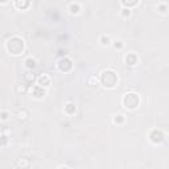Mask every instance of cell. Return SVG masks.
I'll use <instances>...</instances> for the list:
<instances>
[{
	"label": "cell",
	"mask_w": 169,
	"mask_h": 169,
	"mask_svg": "<svg viewBox=\"0 0 169 169\" xmlns=\"http://www.w3.org/2000/svg\"><path fill=\"white\" fill-rule=\"evenodd\" d=\"M5 48L11 54L19 56L24 50V41H23V38L17 37V36H13V37H11L5 42Z\"/></svg>",
	"instance_id": "6da1fadb"
},
{
	"label": "cell",
	"mask_w": 169,
	"mask_h": 169,
	"mask_svg": "<svg viewBox=\"0 0 169 169\" xmlns=\"http://www.w3.org/2000/svg\"><path fill=\"white\" fill-rule=\"evenodd\" d=\"M118 81H119L118 75H116V73L112 71V70L103 71L102 77H100V82H102V84L104 87H108V88L115 87L116 84H118Z\"/></svg>",
	"instance_id": "7a4b0ae2"
},
{
	"label": "cell",
	"mask_w": 169,
	"mask_h": 169,
	"mask_svg": "<svg viewBox=\"0 0 169 169\" xmlns=\"http://www.w3.org/2000/svg\"><path fill=\"white\" fill-rule=\"evenodd\" d=\"M123 103H124V107L128 108V110H135L140 103V98L135 92H128V94H126V96H124Z\"/></svg>",
	"instance_id": "3957f363"
},
{
	"label": "cell",
	"mask_w": 169,
	"mask_h": 169,
	"mask_svg": "<svg viewBox=\"0 0 169 169\" xmlns=\"http://www.w3.org/2000/svg\"><path fill=\"white\" fill-rule=\"evenodd\" d=\"M71 66H73V63H71V61L67 57H63L62 59H59V62H58V67L61 71H69L71 69Z\"/></svg>",
	"instance_id": "277c9868"
},
{
	"label": "cell",
	"mask_w": 169,
	"mask_h": 169,
	"mask_svg": "<svg viewBox=\"0 0 169 169\" xmlns=\"http://www.w3.org/2000/svg\"><path fill=\"white\" fill-rule=\"evenodd\" d=\"M149 139H151V142H153L155 144H159V143L164 142V135L160 131L155 130V131H152L149 134Z\"/></svg>",
	"instance_id": "5b68a950"
},
{
	"label": "cell",
	"mask_w": 169,
	"mask_h": 169,
	"mask_svg": "<svg viewBox=\"0 0 169 169\" xmlns=\"http://www.w3.org/2000/svg\"><path fill=\"white\" fill-rule=\"evenodd\" d=\"M50 84V78L48 75H42V77L38 78V86H44V87H48Z\"/></svg>",
	"instance_id": "8992f818"
},
{
	"label": "cell",
	"mask_w": 169,
	"mask_h": 169,
	"mask_svg": "<svg viewBox=\"0 0 169 169\" xmlns=\"http://www.w3.org/2000/svg\"><path fill=\"white\" fill-rule=\"evenodd\" d=\"M126 62L128 63V65L134 66L135 63L138 62V57H136V54H134V53H131V54H127V57H126Z\"/></svg>",
	"instance_id": "52a82bcc"
},
{
	"label": "cell",
	"mask_w": 169,
	"mask_h": 169,
	"mask_svg": "<svg viewBox=\"0 0 169 169\" xmlns=\"http://www.w3.org/2000/svg\"><path fill=\"white\" fill-rule=\"evenodd\" d=\"M33 95L36 96V98H41V96L45 94V91H44V88L41 87V86H36V87H33Z\"/></svg>",
	"instance_id": "ba28073f"
},
{
	"label": "cell",
	"mask_w": 169,
	"mask_h": 169,
	"mask_svg": "<svg viewBox=\"0 0 169 169\" xmlns=\"http://www.w3.org/2000/svg\"><path fill=\"white\" fill-rule=\"evenodd\" d=\"M65 111L67 112V114H74V112H75V106L73 103H67L65 106Z\"/></svg>",
	"instance_id": "9c48e42d"
},
{
	"label": "cell",
	"mask_w": 169,
	"mask_h": 169,
	"mask_svg": "<svg viewBox=\"0 0 169 169\" xmlns=\"http://www.w3.org/2000/svg\"><path fill=\"white\" fill-rule=\"evenodd\" d=\"M70 12L71 13H78L79 12V4L78 3H71L70 4Z\"/></svg>",
	"instance_id": "30bf717a"
},
{
	"label": "cell",
	"mask_w": 169,
	"mask_h": 169,
	"mask_svg": "<svg viewBox=\"0 0 169 169\" xmlns=\"http://www.w3.org/2000/svg\"><path fill=\"white\" fill-rule=\"evenodd\" d=\"M15 5L17 7V8H21V9H24V8H27L28 5H29V2H24V3H21V2H16Z\"/></svg>",
	"instance_id": "8fae6325"
},
{
	"label": "cell",
	"mask_w": 169,
	"mask_h": 169,
	"mask_svg": "<svg viewBox=\"0 0 169 169\" xmlns=\"http://www.w3.org/2000/svg\"><path fill=\"white\" fill-rule=\"evenodd\" d=\"M100 44H102V45H108V44H110V37H108V36H102V37H100Z\"/></svg>",
	"instance_id": "7c38bea8"
},
{
	"label": "cell",
	"mask_w": 169,
	"mask_h": 169,
	"mask_svg": "<svg viewBox=\"0 0 169 169\" xmlns=\"http://www.w3.org/2000/svg\"><path fill=\"white\" fill-rule=\"evenodd\" d=\"M25 63H27V67H34L36 66V61L33 58H28L25 61Z\"/></svg>",
	"instance_id": "4fadbf2b"
},
{
	"label": "cell",
	"mask_w": 169,
	"mask_h": 169,
	"mask_svg": "<svg viewBox=\"0 0 169 169\" xmlns=\"http://www.w3.org/2000/svg\"><path fill=\"white\" fill-rule=\"evenodd\" d=\"M122 4H123L124 7H132V5H136V4H138V2H136V0H135V2H124V0H123Z\"/></svg>",
	"instance_id": "5bb4252c"
},
{
	"label": "cell",
	"mask_w": 169,
	"mask_h": 169,
	"mask_svg": "<svg viewBox=\"0 0 169 169\" xmlns=\"http://www.w3.org/2000/svg\"><path fill=\"white\" fill-rule=\"evenodd\" d=\"M123 16H130V9L128 8H124L123 9Z\"/></svg>",
	"instance_id": "9a60e30c"
},
{
	"label": "cell",
	"mask_w": 169,
	"mask_h": 169,
	"mask_svg": "<svg viewBox=\"0 0 169 169\" xmlns=\"http://www.w3.org/2000/svg\"><path fill=\"white\" fill-rule=\"evenodd\" d=\"M160 7H161V11H160V12H163V13H164V12H167V5H165V4H160Z\"/></svg>",
	"instance_id": "2e32d148"
},
{
	"label": "cell",
	"mask_w": 169,
	"mask_h": 169,
	"mask_svg": "<svg viewBox=\"0 0 169 169\" xmlns=\"http://www.w3.org/2000/svg\"><path fill=\"white\" fill-rule=\"evenodd\" d=\"M114 46H115V48H116V46H118V48H122V44L118 41V44H114Z\"/></svg>",
	"instance_id": "e0dca14e"
},
{
	"label": "cell",
	"mask_w": 169,
	"mask_h": 169,
	"mask_svg": "<svg viewBox=\"0 0 169 169\" xmlns=\"http://www.w3.org/2000/svg\"><path fill=\"white\" fill-rule=\"evenodd\" d=\"M7 119V114H5V112H3V120H5Z\"/></svg>",
	"instance_id": "ac0fdd59"
},
{
	"label": "cell",
	"mask_w": 169,
	"mask_h": 169,
	"mask_svg": "<svg viewBox=\"0 0 169 169\" xmlns=\"http://www.w3.org/2000/svg\"><path fill=\"white\" fill-rule=\"evenodd\" d=\"M61 169H67V168H61Z\"/></svg>",
	"instance_id": "d6986e66"
}]
</instances>
